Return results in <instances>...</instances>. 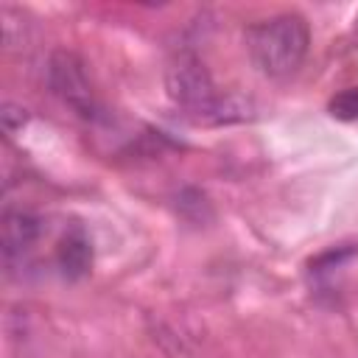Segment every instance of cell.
Returning <instances> with one entry per match:
<instances>
[{"label": "cell", "instance_id": "7a4b0ae2", "mask_svg": "<svg viewBox=\"0 0 358 358\" xmlns=\"http://www.w3.org/2000/svg\"><path fill=\"white\" fill-rule=\"evenodd\" d=\"M310 48V28L305 17L285 11L255 22L246 31V50L255 67L268 78H285L299 70Z\"/></svg>", "mask_w": 358, "mask_h": 358}, {"label": "cell", "instance_id": "52a82bcc", "mask_svg": "<svg viewBox=\"0 0 358 358\" xmlns=\"http://www.w3.org/2000/svg\"><path fill=\"white\" fill-rule=\"evenodd\" d=\"M358 255V243H338V246H330L327 252H322V255H316L313 260H310V271H330V268H338L344 260H350V257H355Z\"/></svg>", "mask_w": 358, "mask_h": 358}, {"label": "cell", "instance_id": "5b68a950", "mask_svg": "<svg viewBox=\"0 0 358 358\" xmlns=\"http://www.w3.org/2000/svg\"><path fill=\"white\" fill-rule=\"evenodd\" d=\"M56 263L64 280H81L92 268V241L81 227H70L59 246H56Z\"/></svg>", "mask_w": 358, "mask_h": 358}, {"label": "cell", "instance_id": "8992f818", "mask_svg": "<svg viewBox=\"0 0 358 358\" xmlns=\"http://www.w3.org/2000/svg\"><path fill=\"white\" fill-rule=\"evenodd\" d=\"M176 210H179V215H185V218L193 221V224H204V221L213 218V207H210L207 196H204L201 190H196V187L179 190V196H176Z\"/></svg>", "mask_w": 358, "mask_h": 358}, {"label": "cell", "instance_id": "6da1fadb", "mask_svg": "<svg viewBox=\"0 0 358 358\" xmlns=\"http://www.w3.org/2000/svg\"><path fill=\"white\" fill-rule=\"evenodd\" d=\"M165 92L168 98L193 115L201 123H241L252 117V103L241 95H221L210 70L199 56H179L165 70Z\"/></svg>", "mask_w": 358, "mask_h": 358}, {"label": "cell", "instance_id": "277c9868", "mask_svg": "<svg viewBox=\"0 0 358 358\" xmlns=\"http://www.w3.org/2000/svg\"><path fill=\"white\" fill-rule=\"evenodd\" d=\"M39 218L28 210H6L3 213V227H0V246H3V257L20 260L39 238Z\"/></svg>", "mask_w": 358, "mask_h": 358}, {"label": "cell", "instance_id": "ba28073f", "mask_svg": "<svg viewBox=\"0 0 358 358\" xmlns=\"http://www.w3.org/2000/svg\"><path fill=\"white\" fill-rule=\"evenodd\" d=\"M327 112L336 117V120H358V87H347L341 92H336L327 103Z\"/></svg>", "mask_w": 358, "mask_h": 358}, {"label": "cell", "instance_id": "9c48e42d", "mask_svg": "<svg viewBox=\"0 0 358 358\" xmlns=\"http://www.w3.org/2000/svg\"><path fill=\"white\" fill-rule=\"evenodd\" d=\"M25 123H28V109H25L22 103L6 101V103L0 106V126H3V131H6V134L20 131Z\"/></svg>", "mask_w": 358, "mask_h": 358}, {"label": "cell", "instance_id": "3957f363", "mask_svg": "<svg viewBox=\"0 0 358 358\" xmlns=\"http://www.w3.org/2000/svg\"><path fill=\"white\" fill-rule=\"evenodd\" d=\"M45 76H48L50 92H53L70 112H76V115L84 117V120L98 117V101H95L92 84H90V78H87L84 62H81L73 50H64V48L53 50L50 59H48Z\"/></svg>", "mask_w": 358, "mask_h": 358}]
</instances>
